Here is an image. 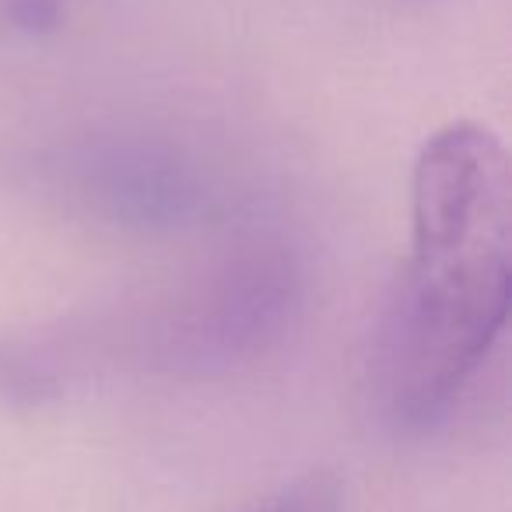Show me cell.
<instances>
[{
    "label": "cell",
    "instance_id": "cell-1",
    "mask_svg": "<svg viewBox=\"0 0 512 512\" xmlns=\"http://www.w3.org/2000/svg\"><path fill=\"white\" fill-rule=\"evenodd\" d=\"M512 172L477 123L432 134L414 162L411 260L376 334V390L400 428H432L509 323Z\"/></svg>",
    "mask_w": 512,
    "mask_h": 512
},
{
    "label": "cell",
    "instance_id": "cell-2",
    "mask_svg": "<svg viewBox=\"0 0 512 512\" xmlns=\"http://www.w3.org/2000/svg\"><path fill=\"white\" fill-rule=\"evenodd\" d=\"M292 306L295 274L285 256H249L228 267L165 337L190 362H232L281 337Z\"/></svg>",
    "mask_w": 512,
    "mask_h": 512
},
{
    "label": "cell",
    "instance_id": "cell-3",
    "mask_svg": "<svg viewBox=\"0 0 512 512\" xmlns=\"http://www.w3.org/2000/svg\"><path fill=\"white\" fill-rule=\"evenodd\" d=\"M246 512H344V488L334 474H306Z\"/></svg>",
    "mask_w": 512,
    "mask_h": 512
},
{
    "label": "cell",
    "instance_id": "cell-4",
    "mask_svg": "<svg viewBox=\"0 0 512 512\" xmlns=\"http://www.w3.org/2000/svg\"><path fill=\"white\" fill-rule=\"evenodd\" d=\"M36 386H43V376L36 369H29L22 358L4 351V344H0V393H8V397H36Z\"/></svg>",
    "mask_w": 512,
    "mask_h": 512
}]
</instances>
